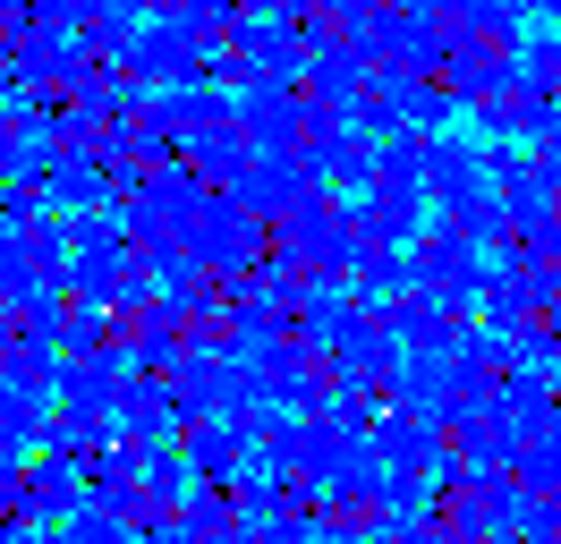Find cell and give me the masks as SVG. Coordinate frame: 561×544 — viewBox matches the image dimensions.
Instances as JSON below:
<instances>
[{
    "label": "cell",
    "instance_id": "4",
    "mask_svg": "<svg viewBox=\"0 0 561 544\" xmlns=\"http://www.w3.org/2000/svg\"><path fill=\"white\" fill-rule=\"evenodd\" d=\"M187 256H196L213 281H247V272L273 264V222H255L247 204L213 196L205 213H196V230H187Z\"/></svg>",
    "mask_w": 561,
    "mask_h": 544
},
{
    "label": "cell",
    "instance_id": "15",
    "mask_svg": "<svg viewBox=\"0 0 561 544\" xmlns=\"http://www.w3.org/2000/svg\"><path fill=\"white\" fill-rule=\"evenodd\" d=\"M179 519H187V536H196V544H221V536H239V528H247L239 502H230V485H196Z\"/></svg>",
    "mask_w": 561,
    "mask_h": 544
},
{
    "label": "cell",
    "instance_id": "14",
    "mask_svg": "<svg viewBox=\"0 0 561 544\" xmlns=\"http://www.w3.org/2000/svg\"><path fill=\"white\" fill-rule=\"evenodd\" d=\"M145 468V502L153 510H187V494H196V468H187V451L179 442H162V451H137Z\"/></svg>",
    "mask_w": 561,
    "mask_h": 544
},
{
    "label": "cell",
    "instance_id": "8",
    "mask_svg": "<svg viewBox=\"0 0 561 544\" xmlns=\"http://www.w3.org/2000/svg\"><path fill=\"white\" fill-rule=\"evenodd\" d=\"M425 188H375V196L357 204V238L366 247H391V256H417V238L434 230V213H425Z\"/></svg>",
    "mask_w": 561,
    "mask_h": 544
},
{
    "label": "cell",
    "instance_id": "1",
    "mask_svg": "<svg viewBox=\"0 0 561 544\" xmlns=\"http://www.w3.org/2000/svg\"><path fill=\"white\" fill-rule=\"evenodd\" d=\"M273 256L298 272V281H350L357 256H366V238H357V204H341V196L298 204L289 222H273Z\"/></svg>",
    "mask_w": 561,
    "mask_h": 544
},
{
    "label": "cell",
    "instance_id": "5",
    "mask_svg": "<svg viewBox=\"0 0 561 544\" xmlns=\"http://www.w3.org/2000/svg\"><path fill=\"white\" fill-rule=\"evenodd\" d=\"M230 204H247L255 222H289L298 204H316L323 196V179H316V154H255V170H247L239 188H221Z\"/></svg>",
    "mask_w": 561,
    "mask_h": 544
},
{
    "label": "cell",
    "instance_id": "23",
    "mask_svg": "<svg viewBox=\"0 0 561 544\" xmlns=\"http://www.w3.org/2000/svg\"><path fill=\"white\" fill-rule=\"evenodd\" d=\"M0 528H9V494H0Z\"/></svg>",
    "mask_w": 561,
    "mask_h": 544
},
{
    "label": "cell",
    "instance_id": "21",
    "mask_svg": "<svg viewBox=\"0 0 561 544\" xmlns=\"http://www.w3.org/2000/svg\"><path fill=\"white\" fill-rule=\"evenodd\" d=\"M18 358V324H9V306H0V366Z\"/></svg>",
    "mask_w": 561,
    "mask_h": 544
},
{
    "label": "cell",
    "instance_id": "7",
    "mask_svg": "<svg viewBox=\"0 0 561 544\" xmlns=\"http://www.w3.org/2000/svg\"><path fill=\"white\" fill-rule=\"evenodd\" d=\"M307 86H239V128L255 136V154H307Z\"/></svg>",
    "mask_w": 561,
    "mask_h": 544
},
{
    "label": "cell",
    "instance_id": "24",
    "mask_svg": "<svg viewBox=\"0 0 561 544\" xmlns=\"http://www.w3.org/2000/svg\"><path fill=\"white\" fill-rule=\"evenodd\" d=\"M0 26H9V18H0Z\"/></svg>",
    "mask_w": 561,
    "mask_h": 544
},
{
    "label": "cell",
    "instance_id": "19",
    "mask_svg": "<svg viewBox=\"0 0 561 544\" xmlns=\"http://www.w3.org/2000/svg\"><path fill=\"white\" fill-rule=\"evenodd\" d=\"M137 544H196V536H187V519H179V510H153V519L137 528Z\"/></svg>",
    "mask_w": 561,
    "mask_h": 544
},
{
    "label": "cell",
    "instance_id": "17",
    "mask_svg": "<svg viewBox=\"0 0 561 544\" xmlns=\"http://www.w3.org/2000/svg\"><path fill=\"white\" fill-rule=\"evenodd\" d=\"M43 290V272H35V247L18 230H0V306H18V298H35Z\"/></svg>",
    "mask_w": 561,
    "mask_h": 544
},
{
    "label": "cell",
    "instance_id": "20",
    "mask_svg": "<svg viewBox=\"0 0 561 544\" xmlns=\"http://www.w3.org/2000/svg\"><path fill=\"white\" fill-rule=\"evenodd\" d=\"M375 544H451V536H443V519H425V528H375Z\"/></svg>",
    "mask_w": 561,
    "mask_h": 544
},
{
    "label": "cell",
    "instance_id": "16",
    "mask_svg": "<svg viewBox=\"0 0 561 544\" xmlns=\"http://www.w3.org/2000/svg\"><path fill=\"white\" fill-rule=\"evenodd\" d=\"M51 536L60 544H137V519H119V510H103V502H77Z\"/></svg>",
    "mask_w": 561,
    "mask_h": 544
},
{
    "label": "cell",
    "instance_id": "3",
    "mask_svg": "<svg viewBox=\"0 0 561 544\" xmlns=\"http://www.w3.org/2000/svg\"><path fill=\"white\" fill-rule=\"evenodd\" d=\"M213 196H221V188H205V179H196V162L179 154V162L145 170L137 196H119V222H128V238H137V247H153V238H187V230H196V213H205Z\"/></svg>",
    "mask_w": 561,
    "mask_h": 544
},
{
    "label": "cell",
    "instance_id": "9",
    "mask_svg": "<svg viewBox=\"0 0 561 544\" xmlns=\"http://www.w3.org/2000/svg\"><path fill=\"white\" fill-rule=\"evenodd\" d=\"M187 426H179V400L162 374H128V392H119V442L128 451H162V442H179Z\"/></svg>",
    "mask_w": 561,
    "mask_h": 544
},
{
    "label": "cell",
    "instance_id": "2",
    "mask_svg": "<svg viewBox=\"0 0 561 544\" xmlns=\"http://www.w3.org/2000/svg\"><path fill=\"white\" fill-rule=\"evenodd\" d=\"M298 0L247 9L230 34V86H307V34H298Z\"/></svg>",
    "mask_w": 561,
    "mask_h": 544
},
{
    "label": "cell",
    "instance_id": "18",
    "mask_svg": "<svg viewBox=\"0 0 561 544\" xmlns=\"http://www.w3.org/2000/svg\"><path fill=\"white\" fill-rule=\"evenodd\" d=\"M171 9L187 18L196 43H213V52H230V34H239V18H247V9H230V0H171Z\"/></svg>",
    "mask_w": 561,
    "mask_h": 544
},
{
    "label": "cell",
    "instance_id": "10",
    "mask_svg": "<svg viewBox=\"0 0 561 544\" xmlns=\"http://www.w3.org/2000/svg\"><path fill=\"white\" fill-rule=\"evenodd\" d=\"M443 86H451L468 111H485V102L519 94V68H511V52H502V43H451V60H443Z\"/></svg>",
    "mask_w": 561,
    "mask_h": 544
},
{
    "label": "cell",
    "instance_id": "22",
    "mask_svg": "<svg viewBox=\"0 0 561 544\" xmlns=\"http://www.w3.org/2000/svg\"><path fill=\"white\" fill-rule=\"evenodd\" d=\"M9 154H18V128H9V111H0V179H9Z\"/></svg>",
    "mask_w": 561,
    "mask_h": 544
},
{
    "label": "cell",
    "instance_id": "12",
    "mask_svg": "<svg viewBox=\"0 0 561 544\" xmlns=\"http://www.w3.org/2000/svg\"><path fill=\"white\" fill-rule=\"evenodd\" d=\"M187 162H196L205 188H239L247 170H255V136H247L239 120H221V128H205L196 145H187Z\"/></svg>",
    "mask_w": 561,
    "mask_h": 544
},
{
    "label": "cell",
    "instance_id": "11",
    "mask_svg": "<svg viewBox=\"0 0 561 544\" xmlns=\"http://www.w3.org/2000/svg\"><path fill=\"white\" fill-rule=\"evenodd\" d=\"M179 451H187L196 485H239V468H247V451H255V442H247L230 417H205V426H187V434H179Z\"/></svg>",
    "mask_w": 561,
    "mask_h": 544
},
{
    "label": "cell",
    "instance_id": "6",
    "mask_svg": "<svg viewBox=\"0 0 561 544\" xmlns=\"http://www.w3.org/2000/svg\"><path fill=\"white\" fill-rule=\"evenodd\" d=\"M425 196H434V213H459V204H477V196H502L485 145H477V136H425Z\"/></svg>",
    "mask_w": 561,
    "mask_h": 544
},
{
    "label": "cell",
    "instance_id": "13",
    "mask_svg": "<svg viewBox=\"0 0 561 544\" xmlns=\"http://www.w3.org/2000/svg\"><path fill=\"white\" fill-rule=\"evenodd\" d=\"M511 68H519V94L561 102V26H527V43L511 52Z\"/></svg>",
    "mask_w": 561,
    "mask_h": 544
}]
</instances>
